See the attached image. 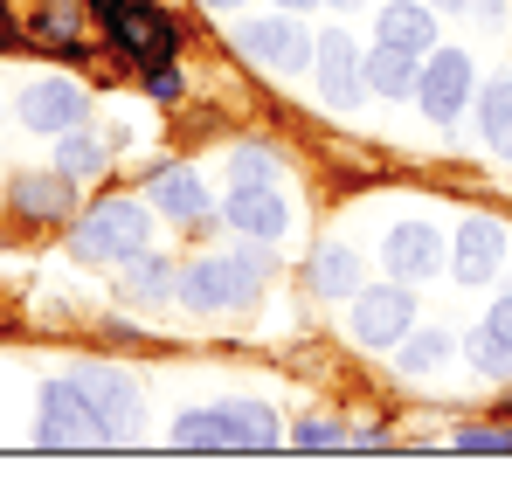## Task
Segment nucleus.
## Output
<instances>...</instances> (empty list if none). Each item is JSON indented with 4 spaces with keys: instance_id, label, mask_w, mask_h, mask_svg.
<instances>
[{
    "instance_id": "13",
    "label": "nucleus",
    "mask_w": 512,
    "mask_h": 484,
    "mask_svg": "<svg viewBox=\"0 0 512 484\" xmlns=\"http://www.w3.org/2000/svg\"><path fill=\"white\" fill-rule=\"evenodd\" d=\"M499 263H506V229H499L492 215H471V222L457 229V249H450L457 284H492Z\"/></svg>"
},
{
    "instance_id": "6",
    "label": "nucleus",
    "mask_w": 512,
    "mask_h": 484,
    "mask_svg": "<svg viewBox=\"0 0 512 484\" xmlns=\"http://www.w3.org/2000/svg\"><path fill=\"white\" fill-rule=\"evenodd\" d=\"M35 436H42V443H56V450H90V443H111V436H104V422H97V408L84 402V388H77V381H49V388H42Z\"/></svg>"
},
{
    "instance_id": "18",
    "label": "nucleus",
    "mask_w": 512,
    "mask_h": 484,
    "mask_svg": "<svg viewBox=\"0 0 512 484\" xmlns=\"http://www.w3.org/2000/svg\"><path fill=\"white\" fill-rule=\"evenodd\" d=\"M367 277H360V256L346 249V242H319V256H312V291L319 298H353Z\"/></svg>"
},
{
    "instance_id": "34",
    "label": "nucleus",
    "mask_w": 512,
    "mask_h": 484,
    "mask_svg": "<svg viewBox=\"0 0 512 484\" xmlns=\"http://www.w3.org/2000/svg\"><path fill=\"white\" fill-rule=\"evenodd\" d=\"M277 7H305V0H277Z\"/></svg>"
},
{
    "instance_id": "9",
    "label": "nucleus",
    "mask_w": 512,
    "mask_h": 484,
    "mask_svg": "<svg viewBox=\"0 0 512 484\" xmlns=\"http://www.w3.org/2000/svg\"><path fill=\"white\" fill-rule=\"evenodd\" d=\"M84 118H90V97L70 77H35L21 90V125H28V132H56V139H63V132H77Z\"/></svg>"
},
{
    "instance_id": "5",
    "label": "nucleus",
    "mask_w": 512,
    "mask_h": 484,
    "mask_svg": "<svg viewBox=\"0 0 512 484\" xmlns=\"http://www.w3.org/2000/svg\"><path fill=\"white\" fill-rule=\"evenodd\" d=\"M409 325H416V298H409V284L395 277V284H360L353 291V339L360 346H374V353H388V346H402L409 339Z\"/></svg>"
},
{
    "instance_id": "24",
    "label": "nucleus",
    "mask_w": 512,
    "mask_h": 484,
    "mask_svg": "<svg viewBox=\"0 0 512 484\" xmlns=\"http://www.w3.org/2000/svg\"><path fill=\"white\" fill-rule=\"evenodd\" d=\"M63 173L70 180H90V173H104L111 166V153H104V139H90V132H63Z\"/></svg>"
},
{
    "instance_id": "31",
    "label": "nucleus",
    "mask_w": 512,
    "mask_h": 484,
    "mask_svg": "<svg viewBox=\"0 0 512 484\" xmlns=\"http://www.w3.org/2000/svg\"><path fill=\"white\" fill-rule=\"evenodd\" d=\"M436 7H450V14H471V0H436Z\"/></svg>"
},
{
    "instance_id": "17",
    "label": "nucleus",
    "mask_w": 512,
    "mask_h": 484,
    "mask_svg": "<svg viewBox=\"0 0 512 484\" xmlns=\"http://www.w3.org/2000/svg\"><path fill=\"white\" fill-rule=\"evenodd\" d=\"M374 42L409 49V56H429V49H436V14H429L423 0H395V7H381V35H374Z\"/></svg>"
},
{
    "instance_id": "30",
    "label": "nucleus",
    "mask_w": 512,
    "mask_h": 484,
    "mask_svg": "<svg viewBox=\"0 0 512 484\" xmlns=\"http://www.w3.org/2000/svg\"><path fill=\"white\" fill-rule=\"evenodd\" d=\"M485 325H492V332H499V339L512 346V298H499V305H492V319H485Z\"/></svg>"
},
{
    "instance_id": "10",
    "label": "nucleus",
    "mask_w": 512,
    "mask_h": 484,
    "mask_svg": "<svg viewBox=\"0 0 512 484\" xmlns=\"http://www.w3.org/2000/svg\"><path fill=\"white\" fill-rule=\"evenodd\" d=\"M77 388H84V402L97 408V422H104L111 443H132V436L146 429V402H139L132 381H118V374H77Z\"/></svg>"
},
{
    "instance_id": "35",
    "label": "nucleus",
    "mask_w": 512,
    "mask_h": 484,
    "mask_svg": "<svg viewBox=\"0 0 512 484\" xmlns=\"http://www.w3.org/2000/svg\"><path fill=\"white\" fill-rule=\"evenodd\" d=\"M333 7H353V0H333Z\"/></svg>"
},
{
    "instance_id": "28",
    "label": "nucleus",
    "mask_w": 512,
    "mask_h": 484,
    "mask_svg": "<svg viewBox=\"0 0 512 484\" xmlns=\"http://www.w3.org/2000/svg\"><path fill=\"white\" fill-rule=\"evenodd\" d=\"M457 450H512V429L506 422H471V429H457Z\"/></svg>"
},
{
    "instance_id": "29",
    "label": "nucleus",
    "mask_w": 512,
    "mask_h": 484,
    "mask_svg": "<svg viewBox=\"0 0 512 484\" xmlns=\"http://www.w3.org/2000/svg\"><path fill=\"white\" fill-rule=\"evenodd\" d=\"M146 97H153V104H173V97H180V77H173L167 63H153V70H146Z\"/></svg>"
},
{
    "instance_id": "33",
    "label": "nucleus",
    "mask_w": 512,
    "mask_h": 484,
    "mask_svg": "<svg viewBox=\"0 0 512 484\" xmlns=\"http://www.w3.org/2000/svg\"><path fill=\"white\" fill-rule=\"evenodd\" d=\"M208 7H236V0H208Z\"/></svg>"
},
{
    "instance_id": "27",
    "label": "nucleus",
    "mask_w": 512,
    "mask_h": 484,
    "mask_svg": "<svg viewBox=\"0 0 512 484\" xmlns=\"http://www.w3.org/2000/svg\"><path fill=\"white\" fill-rule=\"evenodd\" d=\"M63 42V49H77V0H49L42 7V42Z\"/></svg>"
},
{
    "instance_id": "4",
    "label": "nucleus",
    "mask_w": 512,
    "mask_h": 484,
    "mask_svg": "<svg viewBox=\"0 0 512 484\" xmlns=\"http://www.w3.org/2000/svg\"><path fill=\"white\" fill-rule=\"evenodd\" d=\"M104 28H111V42H118L125 56H139L146 70H153V63H173V49H180L173 21L153 0H104Z\"/></svg>"
},
{
    "instance_id": "25",
    "label": "nucleus",
    "mask_w": 512,
    "mask_h": 484,
    "mask_svg": "<svg viewBox=\"0 0 512 484\" xmlns=\"http://www.w3.org/2000/svg\"><path fill=\"white\" fill-rule=\"evenodd\" d=\"M229 180H236V187H277V153L236 146V153H229Z\"/></svg>"
},
{
    "instance_id": "22",
    "label": "nucleus",
    "mask_w": 512,
    "mask_h": 484,
    "mask_svg": "<svg viewBox=\"0 0 512 484\" xmlns=\"http://www.w3.org/2000/svg\"><path fill=\"white\" fill-rule=\"evenodd\" d=\"M291 443H298V450H367V443H374V429H353V436H346L333 415H305Z\"/></svg>"
},
{
    "instance_id": "19",
    "label": "nucleus",
    "mask_w": 512,
    "mask_h": 484,
    "mask_svg": "<svg viewBox=\"0 0 512 484\" xmlns=\"http://www.w3.org/2000/svg\"><path fill=\"white\" fill-rule=\"evenodd\" d=\"M416 77H423V56L374 42V56H367V83H374L381 97H416Z\"/></svg>"
},
{
    "instance_id": "32",
    "label": "nucleus",
    "mask_w": 512,
    "mask_h": 484,
    "mask_svg": "<svg viewBox=\"0 0 512 484\" xmlns=\"http://www.w3.org/2000/svg\"><path fill=\"white\" fill-rule=\"evenodd\" d=\"M7 42H14V35H7V21H0V49H7Z\"/></svg>"
},
{
    "instance_id": "3",
    "label": "nucleus",
    "mask_w": 512,
    "mask_h": 484,
    "mask_svg": "<svg viewBox=\"0 0 512 484\" xmlns=\"http://www.w3.org/2000/svg\"><path fill=\"white\" fill-rule=\"evenodd\" d=\"M146 236H153L146 201H97L77 222V256L84 263H132V256H146Z\"/></svg>"
},
{
    "instance_id": "23",
    "label": "nucleus",
    "mask_w": 512,
    "mask_h": 484,
    "mask_svg": "<svg viewBox=\"0 0 512 484\" xmlns=\"http://www.w3.org/2000/svg\"><path fill=\"white\" fill-rule=\"evenodd\" d=\"M173 291H180V277H173L167 256H132V298L139 305H167Z\"/></svg>"
},
{
    "instance_id": "15",
    "label": "nucleus",
    "mask_w": 512,
    "mask_h": 484,
    "mask_svg": "<svg viewBox=\"0 0 512 484\" xmlns=\"http://www.w3.org/2000/svg\"><path fill=\"white\" fill-rule=\"evenodd\" d=\"M222 222H229L236 236H250V242H277L291 229V208H284L277 187H236L229 208H222Z\"/></svg>"
},
{
    "instance_id": "8",
    "label": "nucleus",
    "mask_w": 512,
    "mask_h": 484,
    "mask_svg": "<svg viewBox=\"0 0 512 484\" xmlns=\"http://www.w3.org/2000/svg\"><path fill=\"white\" fill-rule=\"evenodd\" d=\"M416 104H423L436 125H450V118L471 104V56H464V49H429L423 77H416Z\"/></svg>"
},
{
    "instance_id": "11",
    "label": "nucleus",
    "mask_w": 512,
    "mask_h": 484,
    "mask_svg": "<svg viewBox=\"0 0 512 484\" xmlns=\"http://www.w3.org/2000/svg\"><path fill=\"white\" fill-rule=\"evenodd\" d=\"M381 256H388V270L402 284H429L443 270V236H436V222H395L388 242H381Z\"/></svg>"
},
{
    "instance_id": "26",
    "label": "nucleus",
    "mask_w": 512,
    "mask_h": 484,
    "mask_svg": "<svg viewBox=\"0 0 512 484\" xmlns=\"http://www.w3.org/2000/svg\"><path fill=\"white\" fill-rule=\"evenodd\" d=\"M464 353H471V367H478V374H506V367H512V346L492 332V325H478V332L464 339Z\"/></svg>"
},
{
    "instance_id": "7",
    "label": "nucleus",
    "mask_w": 512,
    "mask_h": 484,
    "mask_svg": "<svg viewBox=\"0 0 512 484\" xmlns=\"http://www.w3.org/2000/svg\"><path fill=\"white\" fill-rule=\"evenodd\" d=\"M236 49L250 56L256 70H270V77H291V70H305V63H312V35H305L291 14L243 21V28H236Z\"/></svg>"
},
{
    "instance_id": "12",
    "label": "nucleus",
    "mask_w": 512,
    "mask_h": 484,
    "mask_svg": "<svg viewBox=\"0 0 512 484\" xmlns=\"http://www.w3.org/2000/svg\"><path fill=\"white\" fill-rule=\"evenodd\" d=\"M312 63H319V97H326L333 111H353L360 90H367V63H360V49H353L346 35H326V42H312Z\"/></svg>"
},
{
    "instance_id": "16",
    "label": "nucleus",
    "mask_w": 512,
    "mask_h": 484,
    "mask_svg": "<svg viewBox=\"0 0 512 484\" xmlns=\"http://www.w3.org/2000/svg\"><path fill=\"white\" fill-rule=\"evenodd\" d=\"M14 215H28V222H63L70 215V173L56 166V173H21L14 180Z\"/></svg>"
},
{
    "instance_id": "21",
    "label": "nucleus",
    "mask_w": 512,
    "mask_h": 484,
    "mask_svg": "<svg viewBox=\"0 0 512 484\" xmlns=\"http://www.w3.org/2000/svg\"><path fill=\"white\" fill-rule=\"evenodd\" d=\"M450 353H457V339H450V332H436V325H429V332H409V339L395 346L402 374H436V367H443Z\"/></svg>"
},
{
    "instance_id": "14",
    "label": "nucleus",
    "mask_w": 512,
    "mask_h": 484,
    "mask_svg": "<svg viewBox=\"0 0 512 484\" xmlns=\"http://www.w3.org/2000/svg\"><path fill=\"white\" fill-rule=\"evenodd\" d=\"M146 201H153L167 222H180V229H201V222H208V187L194 180V166H153Z\"/></svg>"
},
{
    "instance_id": "2",
    "label": "nucleus",
    "mask_w": 512,
    "mask_h": 484,
    "mask_svg": "<svg viewBox=\"0 0 512 484\" xmlns=\"http://www.w3.org/2000/svg\"><path fill=\"white\" fill-rule=\"evenodd\" d=\"M263 291V249H229V256H194L180 270V298L194 312H236Z\"/></svg>"
},
{
    "instance_id": "1",
    "label": "nucleus",
    "mask_w": 512,
    "mask_h": 484,
    "mask_svg": "<svg viewBox=\"0 0 512 484\" xmlns=\"http://www.w3.org/2000/svg\"><path fill=\"white\" fill-rule=\"evenodd\" d=\"M180 450H270L284 443V422L270 415V402H222V408H187L173 422Z\"/></svg>"
},
{
    "instance_id": "20",
    "label": "nucleus",
    "mask_w": 512,
    "mask_h": 484,
    "mask_svg": "<svg viewBox=\"0 0 512 484\" xmlns=\"http://www.w3.org/2000/svg\"><path fill=\"white\" fill-rule=\"evenodd\" d=\"M478 132H485L492 153L512 160V77H492V90L478 97Z\"/></svg>"
}]
</instances>
